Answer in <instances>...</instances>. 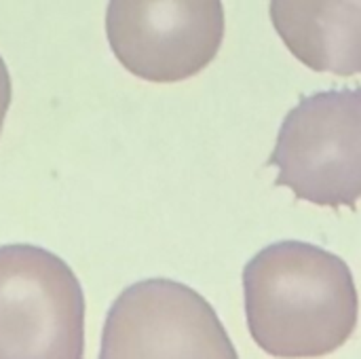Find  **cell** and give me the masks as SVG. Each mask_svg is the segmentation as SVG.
<instances>
[{
	"instance_id": "6da1fadb",
	"label": "cell",
	"mask_w": 361,
	"mask_h": 359,
	"mask_svg": "<svg viewBox=\"0 0 361 359\" xmlns=\"http://www.w3.org/2000/svg\"><path fill=\"white\" fill-rule=\"evenodd\" d=\"M243 296L250 334L273 358L330 355L357 326L349 264L313 243L279 241L260 250L243 269Z\"/></svg>"
},
{
	"instance_id": "5b68a950",
	"label": "cell",
	"mask_w": 361,
	"mask_h": 359,
	"mask_svg": "<svg viewBox=\"0 0 361 359\" xmlns=\"http://www.w3.org/2000/svg\"><path fill=\"white\" fill-rule=\"evenodd\" d=\"M106 36L133 76L180 83L205 70L224 40L222 0H108Z\"/></svg>"
},
{
	"instance_id": "3957f363",
	"label": "cell",
	"mask_w": 361,
	"mask_h": 359,
	"mask_svg": "<svg viewBox=\"0 0 361 359\" xmlns=\"http://www.w3.org/2000/svg\"><path fill=\"white\" fill-rule=\"evenodd\" d=\"M85 358V292L53 252L0 245V359Z\"/></svg>"
},
{
	"instance_id": "7a4b0ae2",
	"label": "cell",
	"mask_w": 361,
	"mask_h": 359,
	"mask_svg": "<svg viewBox=\"0 0 361 359\" xmlns=\"http://www.w3.org/2000/svg\"><path fill=\"white\" fill-rule=\"evenodd\" d=\"M275 186L322 207H357L361 199V87L302 97L283 118L269 157Z\"/></svg>"
},
{
	"instance_id": "8992f818",
	"label": "cell",
	"mask_w": 361,
	"mask_h": 359,
	"mask_svg": "<svg viewBox=\"0 0 361 359\" xmlns=\"http://www.w3.org/2000/svg\"><path fill=\"white\" fill-rule=\"evenodd\" d=\"M271 21L307 68L361 74V0H271Z\"/></svg>"
},
{
	"instance_id": "277c9868",
	"label": "cell",
	"mask_w": 361,
	"mask_h": 359,
	"mask_svg": "<svg viewBox=\"0 0 361 359\" xmlns=\"http://www.w3.org/2000/svg\"><path fill=\"white\" fill-rule=\"evenodd\" d=\"M99 359H239L214 307L171 279H144L112 303Z\"/></svg>"
},
{
	"instance_id": "52a82bcc",
	"label": "cell",
	"mask_w": 361,
	"mask_h": 359,
	"mask_svg": "<svg viewBox=\"0 0 361 359\" xmlns=\"http://www.w3.org/2000/svg\"><path fill=\"white\" fill-rule=\"evenodd\" d=\"M11 97H13V85H11V74L8 68L4 63V59L0 57V133H2V125L11 106Z\"/></svg>"
}]
</instances>
